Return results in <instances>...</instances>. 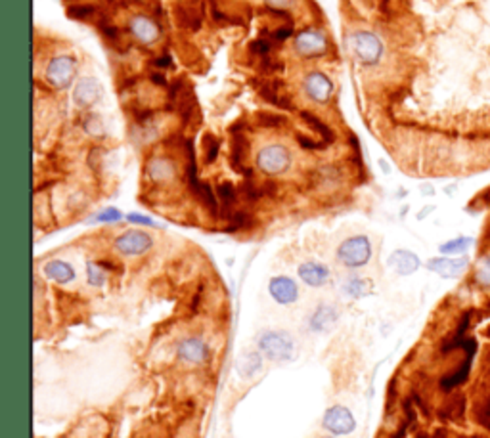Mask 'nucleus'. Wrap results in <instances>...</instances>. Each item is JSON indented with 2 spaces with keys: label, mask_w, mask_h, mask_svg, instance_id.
Masks as SVG:
<instances>
[{
  "label": "nucleus",
  "mask_w": 490,
  "mask_h": 438,
  "mask_svg": "<svg viewBox=\"0 0 490 438\" xmlns=\"http://www.w3.org/2000/svg\"><path fill=\"white\" fill-rule=\"evenodd\" d=\"M347 42L354 60L360 61L362 66H376L383 58V42L374 31L354 29Z\"/></svg>",
  "instance_id": "1"
},
{
  "label": "nucleus",
  "mask_w": 490,
  "mask_h": 438,
  "mask_svg": "<svg viewBox=\"0 0 490 438\" xmlns=\"http://www.w3.org/2000/svg\"><path fill=\"white\" fill-rule=\"evenodd\" d=\"M77 58L71 54L52 56L44 69V81L56 91H67L77 78Z\"/></svg>",
  "instance_id": "2"
},
{
  "label": "nucleus",
  "mask_w": 490,
  "mask_h": 438,
  "mask_svg": "<svg viewBox=\"0 0 490 438\" xmlns=\"http://www.w3.org/2000/svg\"><path fill=\"white\" fill-rule=\"evenodd\" d=\"M371 253L374 249H371V241L368 235H353L337 247V260L341 266H345L349 270H356L370 263Z\"/></svg>",
  "instance_id": "3"
},
{
  "label": "nucleus",
  "mask_w": 490,
  "mask_h": 438,
  "mask_svg": "<svg viewBox=\"0 0 490 438\" xmlns=\"http://www.w3.org/2000/svg\"><path fill=\"white\" fill-rule=\"evenodd\" d=\"M259 350L270 362H289L295 358V341L286 331H264L259 337Z\"/></svg>",
  "instance_id": "4"
},
{
  "label": "nucleus",
  "mask_w": 490,
  "mask_h": 438,
  "mask_svg": "<svg viewBox=\"0 0 490 438\" xmlns=\"http://www.w3.org/2000/svg\"><path fill=\"white\" fill-rule=\"evenodd\" d=\"M291 167V153L286 146L266 144L257 153V168L266 176H280Z\"/></svg>",
  "instance_id": "5"
},
{
  "label": "nucleus",
  "mask_w": 490,
  "mask_h": 438,
  "mask_svg": "<svg viewBox=\"0 0 490 438\" xmlns=\"http://www.w3.org/2000/svg\"><path fill=\"white\" fill-rule=\"evenodd\" d=\"M328 36L318 29L303 31V33H299V35L295 36V41H293V50H295V54L301 56V58H306V60L322 58V56L328 52Z\"/></svg>",
  "instance_id": "6"
},
{
  "label": "nucleus",
  "mask_w": 490,
  "mask_h": 438,
  "mask_svg": "<svg viewBox=\"0 0 490 438\" xmlns=\"http://www.w3.org/2000/svg\"><path fill=\"white\" fill-rule=\"evenodd\" d=\"M114 245L123 257H140L154 247V238L144 230H126L115 238Z\"/></svg>",
  "instance_id": "7"
},
{
  "label": "nucleus",
  "mask_w": 490,
  "mask_h": 438,
  "mask_svg": "<svg viewBox=\"0 0 490 438\" xmlns=\"http://www.w3.org/2000/svg\"><path fill=\"white\" fill-rule=\"evenodd\" d=\"M303 91L312 103H328L334 96L335 86L334 81L326 73L320 71V69H312L309 75H305Z\"/></svg>",
  "instance_id": "8"
},
{
  "label": "nucleus",
  "mask_w": 490,
  "mask_h": 438,
  "mask_svg": "<svg viewBox=\"0 0 490 438\" xmlns=\"http://www.w3.org/2000/svg\"><path fill=\"white\" fill-rule=\"evenodd\" d=\"M322 425L324 429H328L329 432H334L337 437H343V434H351V432L356 429V419H354V415L351 414V409L337 404V406H331V408L324 414Z\"/></svg>",
  "instance_id": "9"
},
{
  "label": "nucleus",
  "mask_w": 490,
  "mask_h": 438,
  "mask_svg": "<svg viewBox=\"0 0 490 438\" xmlns=\"http://www.w3.org/2000/svg\"><path fill=\"white\" fill-rule=\"evenodd\" d=\"M102 98V86L92 77H81L73 88V102L81 109L92 108Z\"/></svg>",
  "instance_id": "10"
},
{
  "label": "nucleus",
  "mask_w": 490,
  "mask_h": 438,
  "mask_svg": "<svg viewBox=\"0 0 490 438\" xmlns=\"http://www.w3.org/2000/svg\"><path fill=\"white\" fill-rule=\"evenodd\" d=\"M270 297L278 302V305H293L295 300L299 299V287L295 280L287 276H276L270 280L269 283Z\"/></svg>",
  "instance_id": "11"
},
{
  "label": "nucleus",
  "mask_w": 490,
  "mask_h": 438,
  "mask_svg": "<svg viewBox=\"0 0 490 438\" xmlns=\"http://www.w3.org/2000/svg\"><path fill=\"white\" fill-rule=\"evenodd\" d=\"M129 27H131L132 36H134L136 41L142 42V44H154V42L159 41V36H161L159 25H157L151 18H148V16H144V14H136V16L131 19Z\"/></svg>",
  "instance_id": "12"
},
{
  "label": "nucleus",
  "mask_w": 490,
  "mask_h": 438,
  "mask_svg": "<svg viewBox=\"0 0 490 438\" xmlns=\"http://www.w3.org/2000/svg\"><path fill=\"white\" fill-rule=\"evenodd\" d=\"M176 352H179L180 360L188 362V364H204L209 358V347L199 337H188L184 341H180Z\"/></svg>",
  "instance_id": "13"
},
{
  "label": "nucleus",
  "mask_w": 490,
  "mask_h": 438,
  "mask_svg": "<svg viewBox=\"0 0 490 438\" xmlns=\"http://www.w3.org/2000/svg\"><path fill=\"white\" fill-rule=\"evenodd\" d=\"M297 274H299L301 282L309 287H322L329 282V276H331L328 266L324 263H318V260H306V263L299 265Z\"/></svg>",
  "instance_id": "14"
},
{
  "label": "nucleus",
  "mask_w": 490,
  "mask_h": 438,
  "mask_svg": "<svg viewBox=\"0 0 490 438\" xmlns=\"http://www.w3.org/2000/svg\"><path fill=\"white\" fill-rule=\"evenodd\" d=\"M427 268L443 277H458L460 274H464V270L467 268V258H431L429 263H427Z\"/></svg>",
  "instance_id": "15"
},
{
  "label": "nucleus",
  "mask_w": 490,
  "mask_h": 438,
  "mask_svg": "<svg viewBox=\"0 0 490 438\" xmlns=\"http://www.w3.org/2000/svg\"><path fill=\"white\" fill-rule=\"evenodd\" d=\"M44 276L52 282L60 283V285H66V283H71L75 280V268H73L67 260H60V258H54V260H48L44 268Z\"/></svg>",
  "instance_id": "16"
},
{
  "label": "nucleus",
  "mask_w": 490,
  "mask_h": 438,
  "mask_svg": "<svg viewBox=\"0 0 490 438\" xmlns=\"http://www.w3.org/2000/svg\"><path fill=\"white\" fill-rule=\"evenodd\" d=\"M389 266L399 274V276H410L419 268V258L418 255H414L412 251H404L399 249L391 257H389Z\"/></svg>",
  "instance_id": "17"
},
{
  "label": "nucleus",
  "mask_w": 490,
  "mask_h": 438,
  "mask_svg": "<svg viewBox=\"0 0 490 438\" xmlns=\"http://www.w3.org/2000/svg\"><path fill=\"white\" fill-rule=\"evenodd\" d=\"M174 163H171L165 157H154L148 167H146V174L154 184H163V182H169L174 178Z\"/></svg>",
  "instance_id": "18"
},
{
  "label": "nucleus",
  "mask_w": 490,
  "mask_h": 438,
  "mask_svg": "<svg viewBox=\"0 0 490 438\" xmlns=\"http://www.w3.org/2000/svg\"><path fill=\"white\" fill-rule=\"evenodd\" d=\"M236 367H238V373L241 377H255L261 372V367H263V355H261V350H245V352H241L238 356V360H236Z\"/></svg>",
  "instance_id": "19"
},
{
  "label": "nucleus",
  "mask_w": 490,
  "mask_h": 438,
  "mask_svg": "<svg viewBox=\"0 0 490 438\" xmlns=\"http://www.w3.org/2000/svg\"><path fill=\"white\" fill-rule=\"evenodd\" d=\"M337 318H339V312L335 310L334 306L322 305L314 310V314H312L311 320H309V325H311L312 331L322 333V331L331 330L335 325V322H337Z\"/></svg>",
  "instance_id": "20"
},
{
  "label": "nucleus",
  "mask_w": 490,
  "mask_h": 438,
  "mask_svg": "<svg viewBox=\"0 0 490 438\" xmlns=\"http://www.w3.org/2000/svg\"><path fill=\"white\" fill-rule=\"evenodd\" d=\"M473 356L475 355H471V352H469L466 360L461 362V366L458 367L454 373H450V375H446V377L441 381V389L452 390V389H456V387H460L461 383H466V379L469 377V370H471Z\"/></svg>",
  "instance_id": "21"
},
{
  "label": "nucleus",
  "mask_w": 490,
  "mask_h": 438,
  "mask_svg": "<svg viewBox=\"0 0 490 438\" xmlns=\"http://www.w3.org/2000/svg\"><path fill=\"white\" fill-rule=\"evenodd\" d=\"M371 291V282L366 277L353 276L343 283V293L351 297V299H362Z\"/></svg>",
  "instance_id": "22"
},
{
  "label": "nucleus",
  "mask_w": 490,
  "mask_h": 438,
  "mask_svg": "<svg viewBox=\"0 0 490 438\" xmlns=\"http://www.w3.org/2000/svg\"><path fill=\"white\" fill-rule=\"evenodd\" d=\"M464 414H466V398L464 397L450 398L441 409V417H444V419H461Z\"/></svg>",
  "instance_id": "23"
},
{
  "label": "nucleus",
  "mask_w": 490,
  "mask_h": 438,
  "mask_svg": "<svg viewBox=\"0 0 490 438\" xmlns=\"http://www.w3.org/2000/svg\"><path fill=\"white\" fill-rule=\"evenodd\" d=\"M106 276H108L106 268L100 263H92V260L86 263V282L92 287H102L104 283H106Z\"/></svg>",
  "instance_id": "24"
},
{
  "label": "nucleus",
  "mask_w": 490,
  "mask_h": 438,
  "mask_svg": "<svg viewBox=\"0 0 490 438\" xmlns=\"http://www.w3.org/2000/svg\"><path fill=\"white\" fill-rule=\"evenodd\" d=\"M471 243L473 240H469V238H458V240H452L441 245V253H444V255H458V253L467 251Z\"/></svg>",
  "instance_id": "25"
},
{
  "label": "nucleus",
  "mask_w": 490,
  "mask_h": 438,
  "mask_svg": "<svg viewBox=\"0 0 490 438\" xmlns=\"http://www.w3.org/2000/svg\"><path fill=\"white\" fill-rule=\"evenodd\" d=\"M475 277L477 282L484 287H490V257H484L479 260L477 270H475Z\"/></svg>",
  "instance_id": "26"
},
{
  "label": "nucleus",
  "mask_w": 490,
  "mask_h": 438,
  "mask_svg": "<svg viewBox=\"0 0 490 438\" xmlns=\"http://www.w3.org/2000/svg\"><path fill=\"white\" fill-rule=\"evenodd\" d=\"M121 218H123V213H121L119 209H115V207H108V209H104L102 213H98V215L92 218V223L111 224V223H117V220H121Z\"/></svg>",
  "instance_id": "27"
},
{
  "label": "nucleus",
  "mask_w": 490,
  "mask_h": 438,
  "mask_svg": "<svg viewBox=\"0 0 490 438\" xmlns=\"http://www.w3.org/2000/svg\"><path fill=\"white\" fill-rule=\"evenodd\" d=\"M83 128H84V133L96 134V136L104 134V123L98 115H86V119H84V123H83Z\"/></svg>",
  "instance_id": "28"
},
{
  "label": "nucleus",
  "mask_w": 490,
  "mask_h": 438,
  "mask_svg": "<svg viewBox=\"0 0 490 438\" xmlns=\"http://www.w3.org/2000/svg\"><path fill=\"white\" fill-rule=\"evenodd\" d=\"M477 421L490 431V397L484 398L483 404L477 408Z\"/></svg>",
  "instance_id": "29"
},
{
  "label": "nucleus",
  "mask_w": 490,
  "mask_h": 438,
  "mask_svg": "<svg viewBox=\"0 0 490 438\" xmlns=\"http://www.w3.org/2000/svg\"><path fill=\"white\" fill-rule=\"evenodd\" d=\"M126 218H129V223L140 224V226H157L151 218H148V216H144V215H136V213H131Z\"/></svg>",
  "instance_id": "30"
},
{
  "label": "nucleus",
  "mask_w": 490,
  "mask_h": 438,
  "mask_svg": "<svg viewBox=\"0 0 490 438\" xmlns=\"http://www.w3.org/2000/svg\"><path fill=\"white\" fill-rule=\"evenodd\" d=\"M264 4L272 10H284V8H291L295 0H264Z\"/></svg>",
  "instance_id": "31"
},
{
  "label": "nucleus",
  "mask_w": 490,
  "mask_h": 438,
  "mask_svg": "<svg viewBox=\"0 0 490 438\" xmlns=\"http://www.w3.org/2000/svg\"><path fill=\"white\" fill-rule=\"evenodd\" d=\"M326 438H331V437H326Z\"/></svg>",
  "instance_id": "32"
}]
</instances>
